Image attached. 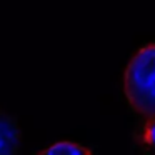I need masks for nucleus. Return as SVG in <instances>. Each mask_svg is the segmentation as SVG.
I'll return each instance as SVG.
<instances>
[{"label":"nucleus","mask_w":155,"mask_h":155,"mask_svg":"<svg viewBox=\"0 0 155 155\" xmlns=\"http://www.w3.org/2000/svg\"><path fill=\"white\" fill-rule=\"evenodd\" d=\"M42 153H47V155H80V153H90V150L82 147V145L74 143V142H58V143L42 150Z\"/></svg>","instance_id":"nucleus-3"},{"label":"nucleus","mask_w":155,"mask_h":155,"mask_svg":"<svg viewBox=\"0 0 155 155\" xmlns=\"http://www.w3.org/2000/svg\"><path fill=\"white\" fill-rule=\"evenodd\" d=\"M20 150V127L17 118L0 108V155H14Z\"/></svg>","instance_id":"nucleus-2"},{"label":"nucleus","mask_w":155,"mask_h":155,"mask_svg":"<svg viewBox=\"0 0 155 155\" xmlns=\"http://www.w3.org/2000/svg\"><path fill=\"white\" fill-rule=\"evenodd\" d=\"M125 95L138 114L155 117V44L132 58L125 72Z\"/></svg>","instance_id":"nucleus-1"},{"label":"nucleus","mask_w":155,"mask_h":155,"mask_svg":"<svg viewBox=\"0 0 155 155\" xmlns=\"http://www.w3.org/2000/svg\"><path fill=\"white\" fill-rule=\"evenodd\" d=\"M143 142H145V145H148L150 148L155 150V117H152L150 124L147 125V128H145Z\"/></svg>","instance_id":"nucleus-4"}]
</instances>
